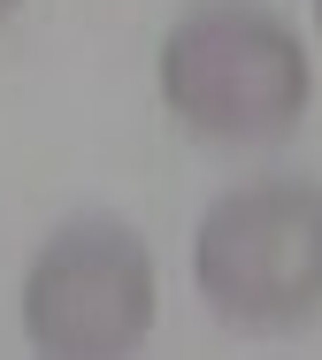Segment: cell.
Masks as SVG:
<instances>
[{"instance_id": "cell-1", "label": "cell", "mask_w": 322, "mask_h": 360, "mask_svg": "<svg viewBox=\"0 0 322 360\" xmlns=\"http://www.w3.org/2000/svg\"><path fill=\"white\" fill-rule=\"evenodd\" d=\"M161 100L207 146H276L300 131L315 70L269 0H192L161 39Z\"/></svg>"}, {"instance_id": "cell-2", "label": "cell", "mask_w": 322, "mask_h": 360, "mask_svg": "<svg viewBox=\"0 0 322 360\" xmlns=\"http://www.w3.org/2000/svg\"><path fill=\"white\" fill-rule=\"evenodd\" d=\"M192 284L231 330H307L322 314V184H231L192 230Z\"/></svg>"}, {"instance_id": "cell-3", "label": "cell", "mask_w": 322, "mask_h": 360, "mask_svg": "<svg viewBox=\"0 0 322 360\" xmlns=\"http://www.w3.org/2000/svg\"><path fill=\"white\" fill-rule=\"evenodd\" d=\"M154 253L131 222L77 215L23 269V338L54 360H123L154 330Z\"/></svg>"}, {"instance_id": "cell-4", "label": "cell", "mask_w": 322, "mask_h": 360, "mask_svg": "<svg viewBox=\"0 0 322 360\" xmlns=\"http://www.w3.org/2000/svg\"><path fill=\"white\" fill-rule=\"evenodd\" d=\"M15 8H23V0H0V23H8V15H15Z\"/></svg>"}, {"instance_id": "cell-5", "label": "cell", "mask_w": 322, "mask_h": 360, "mask_svg": "<svg viewBox=\"0 0 322 360\" xmlns=\"http://www.w3.org/2000/svg\"><path fill=\"white\" fill-rule=\"evenodd\" d=\"M315 31H322V0H315Z\"/></svg>"}]
</instances>
